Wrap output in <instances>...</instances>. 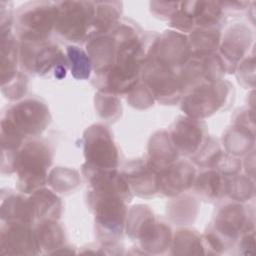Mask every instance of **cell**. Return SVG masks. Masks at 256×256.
I'll return each mask as SVG.
<instances>
[{
	"mask_svg": "<svg viewBox=\"0 0 256 256\" xmlns=\"http://www.w3.org/2000/svg\"><path fill=\"white\" fill-rule=\"evenodd\" d=\"M175 133H179L186 136H173L174 142L179 145L183 150L193 151L201 138V131L195 124L190 122H184L174 130Z\"/></svg>",
	"mask_w": 256,
	"mask_h": 256,
	"instance_id": "obj_7",
	"label": "cell"
},
{
	"mask_svg": "<svg viewBox=\"0 0 256 256\" xmlns=\"http://www.w3.org/2000/svg\"><path fill=\"white\" fill-rule=\"evenodd\" d=\"M124 206L114 195L100 193L96 201V214L99 224L113 232L121 231L124 219Z\"/></svg>",
	"mask_w": 256,
	"mask_h": 256,
	"instance_id": "obj_6",
	"label": "cell"
},
{
	"mask_svg": "<svg viewBox=\"0 0 256 256\" xmlns=\"http://www.w3.org/2000/svg\"><path fill=\"white\" fill-rule=\"evenodd\" d=\"M166 173L168 174V190L179 191V189L186 188L190 185L193 179L194 171L190 166L186 164H181L180 166L173 167Z\"/></svg>",
	"mask_w": 256,
	"mask_h": 256,
	"instance_id": "obj_8",
	"label": "cell"
},
{
	"mask_svg": "<svg viewBox=\"0 0 256 256\" xmlns=\"http://www.w3.org/2000/svg\"><path fill=\"white\" fill-rule=\"evenodd\" d=\"M47 120V110L39 102L20 103L12 110V120H7L20 133H35L43 129Z\"/></svg>",
	"mask_w": 256,
	"mask_h": 256,
	"instance_id": "obj_4",
	"label": "cell"
},
{
	"mask_svg": "<svg viewBox=\"0 0 256 256\" xmlns=\"http://www.w3.org/2000/svg\"><path fill=\"white\" fill-rule=\"evenodd\" d=\"M33 7L34 9L23 14L20 23L29 30L27 36L34 40L47 32L49 33L52 25L56 23L57 7H53L49 3H34Z\"/></svg>",
	"mask_w": 256,
	"mask_h": 256,
	"instance_id": "obj_5",
	"label": "cell"
},
{
	"mask_svg": "<svg viewBox=\"0 0 256 256\" xmlns=\"http://www.w3.org/2000/svg\"><path fill=\"white\" fill-rule=\"evenodd\" d=\"M47 149L40 143H29L19 154L17 168L24 190L42 184L46 167L50 163Z\"/></svg>",
	"mask_w": 256,
	"mask_h": 256,
	"instance_id": "obj_2",
	"label": "cell"
},
{
	"mask_svg": "<svg viewBox=\"0 0 256 256\" xmlns=\"http://www.w3.org/2000/svg\"><path fill=\"white\" fill-rule=\"evenodd\" d=\"M87 133L85 151L88 160L98 167H115L117 151L107 131L101 126H95Z\"/></svg>",
	"mask_w": 256,
	"mask_h": 256,
	"instance_id": "obj_3",
	"label": "cell"
},
{
	"mask_svg": "<svg viewBox=\"0 0 256 256\" xmlns=\"http://www.w3.org/2000/svg\"><path fill=\"white\" fill-rule=\"evenodd\" d=\"M68 55L72 63V74L77 79H84L90 74V61L87 55L77 47H68Z\"/></svg>",
	"mask_w": 256,
	"mask_h": 256,
	"instance_id": "obj_9",
	"label": "cell"
},
{
	"mask_svg": "<svg viewBox=\"0 0 256 256\" xmlns=\"http://www.w3.org/2000/svg\"><path fill=\"white\" fill-rule=\"evenodd\" d=\"M92 5L90 2L60 3L56 16V24L60 33L73 40L81 39L94 15Z\"/></svg>",
	"mask_w": 256,
	"mask_h": 256,
	"instance_id": "obj_1",
	"label": "cell"
}]
</instances>
